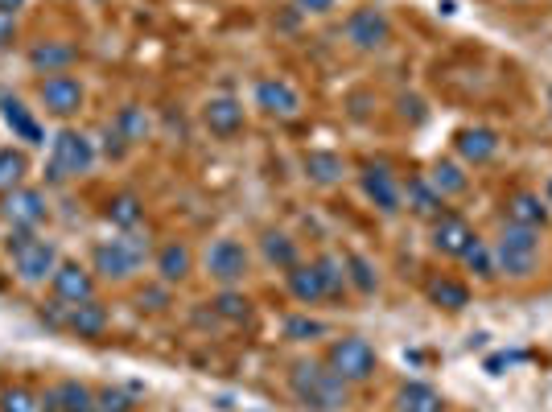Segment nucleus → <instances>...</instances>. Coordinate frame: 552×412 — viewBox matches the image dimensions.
I'll list each match as a JSON object with an SVG mask.
<instances>
[{"mask_svg": "<svg viewBox=\"0 0 552 412\" xmlns=\"http://www.w3.org/2000/svg\"><path fill=\"white\" fill-rule=\"evenodd\" d=\"M462 260H466V264L478 272L482 281H495V277H499V268H495V252H491L487 244H482V239H474V248H470Z\"/></svg>", "mask_w": 552, "mask_h": 412, "instance_id": "36", "label": "nucleus"}, {"mask_svg": "<svg viewBox=\"0 0 552 412\" xmlns=\"http://www.w3.org/2000/svg\"><path fill=\"white\" fill-rule=\"evenodd\" d=\"M190 264H194V256H190V248L186 244H165L161 252H157V272H161V281L165 285H178V281H186L190 277Z\"/></svg>", "mask_w": 552, "mask_h": 412, "instance_id": "23", "label": "nucleus"}, {"mask_svg": "<svg viewBox=\"0 0 552 412\" xmlns=\"http://www.w3.org/2000/svg\"><path fill=\"white\" fill-rule=\"evenodd\" d=\"M25 169H29L25 153H17V149H0V194H9V190L21 186Z\"/></svg>", "mask_w": 552, "mask_h": 412, "instance_id": "33", "label": "nucleus"}, {"mask_svg": "<svg viewBox=\"0 0 552 412\" xmlns=\"http://www.w3.org/2000/svg\"><path fill=\"white\" fill-rule=\"evenodd\" d=\"M248 297L244 293H235V289H223L219 297H215V314H223L227 322H244L248 318Z\"/></svg>", "mask_w": 552, "mask_h": 412, "instance_id": "37", "label": "nucleus"}, {"mask_svg": "<svg viewBox=\"0 0 552 412\" xmlns=\"http://www.w3.org/2000/svg\"><path fill=\"white\" fill-rule=\"evenodd\" d=\"M318 272H322V285H326V297H342V289H347V260H338V256H318L314 260Z\"/></svg>", "mask_w": 552, "mask_h": 412, "instance_id": "32", "label": "nucleus"}, {"mask_svg": "<svg viewBox=\"0 0 552 412\" xmlns=\"http://www.w3.org/2000/svg\"><path fill=\"white\" fill-rule=\"evenodd\" d=\"M0 219H5L13 231H33L46 219V194L42 190H29V186L9 190L5 206H0Z\"/></svg>", "mask_w": 552, "mask_h": 412, "instance_id": "9", "label": "nucleus"}, {"mask_svg": "<svg viewBox=\"0 0 552 412\" xmlns=\"http://www.w3.org/2000/svg\"><path fill=\"white\" fill-rule=\"evenodd\" d=\"M13 38H17V13L0 9V50L13 46Z\"/></svg>", "mask_w": 552, "mask_h": 412, "instance_id": "40", "label": "nucleus"}, {"mask_svg": "<svg viewBox=\"0 0 552 412\" xmlns=\"http://www.w3.org/2000/svg\"><path fill=\"white\" fill-rule=\"evenodd\" d=\"M536 256H540V231L507 223L499 244H495V268L507 272V277H532Z\"/></svg>", "mask_w": 552, "mask_h": 412, "instance_id": "4", "label": "nucleus"}, {"mask_svg": "<svg viewBox=\"0 0 552 412\" xmlns=\"http://www.w3.org/2000/svg\"><path fill=\"white\" fill-rule=\"evenodd\" d=\"M141 219H145V206H141V198H136V194H116L108 202V223L112 227L136 231V227H141Z\"/></svg>", "mask_w": 552, "mask_h": 412, "instance_id": "27", "label": "nucleus"}, {"mask_svg": "<svg viewBox=\"0 0 552 412\" xmlns=\"http://www.w3.org/2000/svg\"><path fill=\"white\" fill-rule=\"evenodd\" d=\"M347 281L359 289V293H375L379 277H375V268L367 256H347Z\"/></svg>", "mask_w": 552, "mask_h": 412, "instance_id": "35", "label": "nucleus"}, {"mask_svg": "<svg viewBox=\"0 0 552 412\" xmlns=\"http://www.w3.org/2000/svg\"><path fill=\"white\" fill-rule=\"evenodd\" d=\"M404 198H408V211L421 215V219H441L445 215V198L433 190L429 178H412L408 190H404Z\"/></svg>", "mask_w": 552, "mask_h": 412, "instance_id": "21", "label": "nucleus"}, {"mask_svg": "<svg viewBox=\"0 0 552 412\" xmlns=\"http://www.w3.org/2000/svg\"><path fill=\"white\" fill-rule=\"evenodd\" d=\"M347 174V161L338 153H305V178L318 182V186H334Z\"/></svg>", "mask_w": 552, "mask_h": 412, "instance_id": "25", "label": "nucleus"}, {"mask_svg": "<svg viewBox=\"0 0 552 412\" xmlns=\"http://www.w3.org/2000/svg\"><path fill=\"white\" fill-rule=\"evenodd\" d=\"M202 264H206V277L231 289L248 277V248L239 244V239H215V244L206 248Z\"/></svg>", "mask_w": 552, "mask_h": 412, "instance_id": "7", "label": "nucleus"}, {"mask_svg": "<svg viewBox=\"0 0 552 412\" xmlns=\"http://www.w3.org/2000/svg\"><path fill=\"white\" fill-rule=\"evenodd\" d=\"M297 9H301V13H330L334 0H297Z\"/></svg>", "mask_w": 552, "mask_h": 412, "instance_id": "42", "label": "nucleus"}, {"mask_svg": "<svg viewBox=\"0 0 552 412\" xmlns=\"http://www.w3.org/2000/svg\"><path fill=\"white\" fill-rule=\"evenodd\" d=\"M50 281H54V297H58L62 305H83V301H91V297H95V281H91V272H87V268H79V264H58Z\"/></svg>", "mask_w": 552, "mask_h": 412, "instance_id": "14", "label": "nucleus"}, {"mask_svg": "<svg viewBox=\"0 0 552 412\" xmlns=\"http://www.w3.org/2000/svg\"><path fill=\"white\" fill-rule=\"evenodd\" d=\"M128 149H132V145L124 141V136H120V128L112 124V128H108V141H103V153H108V157H124Z\"/></svg>", "mask_w": 552, "mask_h": 412, "instance_id": "41", "label": "nucleus"}, {"mask_svg": "<svg viewBox=\"0 0 552 412\" xmlns=\"http://www.w3.org/2000/svg\"><path fill=\"white\" fill-rule=\"evenodd\" d=\"M95 400H99V412H132V396L120 388H103L95 392Z\"/></svg>", "mask_w": 552, "mask_h": 412, "instance_id": "39", "label": "nucleus"}, {"mask_svg": "<svg viewBox=\"0 0 552 412\" xmlns=\"http://www.w3.org/2000/svg\"><path fill=\"white\" fill-rule=\"evenodd\" d=\"M0 408L5 412H46V404H42V396L33 392V388H9L5 396H0Z\"/></svg>", "mask_w": 552, "mask_h": 412, "instance_id": "34", "label": "nucleus"}, {"mask_svg": "<svg viewBox=\"0 0 552 412\" xmlns=\"http://www.w3.org/2000/svg\"><path fill=\"white\" fill-rule=\"evenodd\" d=\"M322 334H326V322H314V318H289L285 322V338H293V342H314Z\"/></svg>", "mask_w": 552, "mask_h": 412, "instance_id": "38", "label": "nucleus"}, {"mask_svg": "<svg viewBox=\"0 0 552 412\" xmlns=\"http://www.w3.org/2000/svg\"><path fill=\"white\" fill-rule=\"evenodd\" d=\"M474 239L478 235L470 231V223L458 219V215H450V211H445L441 219H433V248L441 256H466L474 248Z\"/></svg>", "mask_w": 552, "mask_h": 412, "instance_id": "13", "label": "nucleus"}, {"mask_svg": "<svg viewBox=\"0 0 552 412\" xmlns=\"http://www.w3.org/2000/svg\"><path fill=\"white\" fill-rule=\"evenodd\" d=\"M0 9H9V13H17V9H25V0H0Z\"/></svg>", "mask_w": 552, "mask_h": 412, "instance_id": "43", "label": "nucleus"}, {"mask_svg": "<svg viewBox=\"0 0 552 412\" xmlns=\"http://www.w3.org/2000/svg\"><path fill=\"white\" fill-rule=\"evenodd\" d=\"M289 388H293L297 404L309 408V412L347 408V380H338V375L330 371V363H314V359L297 363L293 375H289Z\"/></svg>", "mask_w": 552, "mask_h": 412, "instance_id": "1", "label": "nucleus"}, {"mask_svg": "<svg viewBox=\"0 0 552 412\" xmlns=\"http://www.w3.org/2000/svg\"><path fill=\"white\" fill-rule=\"evenodd\" d=\"M396 408L400 412H445V400L429 384H404L396 396Z\"/></svg>", "mask_w": 552, "mask_h": 412, "instance_id": "26", "label": "nucleus"}, {"mask_svg": "<svg viewBox=\"0 0 552 412\" xmlns=\"http://www.w3.org/2000/svg\"><path fill=\"white\" fill-rule=\"evenodd\" d=\"M548 202H552V178H548Z\"/></svg>", "mask_w": 552, "mask_h": 412, "instance_id": "44", "label": "nucleus"}, {"mask_svg": "<svg viewBox=\"0 0 552 412\" xmlns=\"http://www.w3.org/2000/svg\"><path fill=\"white\" fill-rule=\"evenodd\" d=\"M256 108L272 120H297L301 116V91L289 79H260L256 83Z\"/></svg>", "mask_w": 552, "mask_h": 412, "instance_id": "10", "label": "nucleus"}, {"mask_svg": "<svg viewBox=\"0 0 552 412\" xmlns=\"http://www.w3.org/2000/svg\"><path fill=\"white\" fill-rule=\"evenodd\" d=\"M42 404H46V412H99L95 392L79 380H62L58 388H50L42 396Z\"/></svg>", "mask_w": 552, "mask_h": 412, "instance_id": "16", "label": "nucleus"}, {"mask_svg": "<svg viewBox=\"0 0 552 412\" xmlns=\"http://www.w3.org/2000/svg\"><path fill=\"white\" fill-rule=\"evenodd\" d=\"M116 128H120V136H124L128 145H141L153 124H149V112H145V108L128 103V108H120V116H116Z\"/></svg>", "mask_w": 552, "mask_h": 412, "instance_id": "29", "label": "nucleus"}, {"mask_svg": "<svg viewBox=\"0 0 552 412\" xmlns=\"http://www.w3.org/2000/svg\"><path fill=\"white\" fill-rule=\"evenodd\" d=\"M330 371L338 375V380H347V384H363L375 375V351H371V342L351 334V338H338L334 347H330Z\"/></svg>", "mask_w": 552, "mask_h": 412, "instance_id": "6", "label": "nucleus"}, {"mask_svg": "<svg viewBox=\"0 0 552 412\" xmlns=\"http://www.w3.org/2000/svg\"><path fill=\"white\" fill-rule=\"evenodd\" d=\"M38 99L50 116H75L83 108V83L75 75H46L38 87Z\"/></svg>", "mask_w": 552, "mask_h": 412, "instance_id": "11", "label": "nucleus"}, {"mask_svg": "<svg viewBox=\"0 0 552 412\" xmlns=\"http://www.w3.org/2000/svg\"><path fill=\"white\" fill-rule=\"evenodd\" d=\"M75 58H79V50L71 42H38L29 50V66H33V71H42V75H62Z\"/></svg>", "mask_w": 552, "mask_h": 412, "instance_id": "18", "label": "nucleus"}, {"mask_svg": "<svg viewBox=\"0 0 552 412\" xmlns=\"http://www.w3.org/2000/svg\"><path fill=\"white\" fill-rule=\"evenodd\" d=\"M0 116H5V124L13 128L17 141H25V145H46V132H42V124L33 120V112L25 108L21 99H13V95L0 99Z\"/></svg>", "mask_w": 552, "mask_h": 412, "instance_id": "17", "label": "nucleus"}, {"mask_svg": "<svg viewBox=\"0 0 552 412\" xmlns=\"http://www.w3.org/2000/svg\"><path fill=\"white\" fill-rule=\"evenodd\" d=\"M429 182H433V190H437L441 198H450V194H462V190H466V174H462L458 161H437L433 174H429Z\"/></svg>", "mask_w": 552, "mask_h": 412, "instance_id": "31", "label": "nucleus"}, {"mask_svg": "<svg viewBox=\"0 0 552 412\" xmlns=\"http://www.w3.org/2000/svg\"><path fill=\"white\" fill-rule=\"evenodd\" d=\"M202 124L211 128V136H235L239 128H244V103L231 99V95H215L211 103L202 108Z\"/></svg>", "mask_w": 552, "mask_h": 412, "instance_id": "15", "label": "nucleus"}, {"mask_svg": "<svg viewBox=\"0 0 552 412\" xmlns=\"http://www.w3.org/2000/svg\"><path fill=\"white\" fill-rule=\"evenodd\" d=\"M145 256H149V239H141L136 231H124L116 239H103V244H95L91 264H95V272H99L103 281H128V277L141 272Z\"/></svg>", "mask_w": 552, "mask_h": 412, "instance_id": "2", "label": "nucleus"}, {"mask_svg": "<svg viewBox=\"0 0 552 412\" xmlns=\"http://www.w3.org/2000/svg\"><path fill=\"white\" fill-rule=\"evenodd\" d=\"M91 165H95V141H91L87 132L62 128L54 141H50V169H46L50 182L83 178V174H91Z\"/></svg>", "mask_w": 552, "mask_h": 412, "instance_id": "3", "label": "nucleus"}, {"mask_svg": "<svg viewBox=\"0 0 552 412\" xmlns=\"http://www.w3.org/2000/svg\"><path fill=\"white\" fill-rule=\"evenodd\" d=\"M507 223H520V227H544L548 223V202H540V194H515L507 202Z\"/></svg>", "mask_w": 552, "mask_h": 412, "instance_id": "24", "label": "nucleus"}, {"mask_svg": "<svg viewBox=\"0 0 552 412\" xmlns=\"http://www.w3.org/2000/svg\"><path fill=\"white\" fill-rule=\"evenodd\" d=\"M458 153H462V161L482 165V161H491L499 153V136L491 128H462L458 132Z\"/></svg>", "mask_w": 552, "mask_h": 412, "instance_id": "20", "label": "nucleus"}, {"mask_svg": "<svg viewBox=\"0 0 552 412\" xmlns=\"http://www.w3.org/2000/svg\"><path fill=\"white\" fill-rule=\"evenodd\" d=\"M429 297H433V305L450 309V314H458V309H466V305H470V289H466L462 281H445V277L429 285Z\"/></svg>", "mask_w": 552, "mask_h": 412, "instance_id": "30", "label": "nucleus"}, {"mask_svg": "<svg viewBox=\"0 0 552 412\" xmlns=\"http://www.w3.org/2000/svg\"><path fill=\"white\" fill-rule=\"evenodd\" d=\"M289 293H293L301 305L330 301V297H326V285H322V272H318V264H297V268L289 272Z\"/></svg>", "mask_w": 552, "mask_h": 412, "instance_id": "22", "label": "nucleus"}, {"mask_svg": "<svg viewBox=\"0 0 552 412\" xmlns=\"http://www.w3.org/2000/svg\"><path fill=\"white\" fill-rule=\"evenodd\" d=\"M342 33H347V42H351L355 50H384V46L392 42V21H388L384 9L367 5V9H355V13L347 17Z\"/></svg>", "mask_w": 552, "mask_h": 412, "instance_id": "8", "label": "nucleus"}, {"mask_svg": "<svg viewBox=\"0 0 552 412\" xmlns=\"http://www.w3.org/2000/svg\"><path fill=\"white\" fill-rule=\"evenodd\" d=\"M66 309H71V314H66L62 322L71 326L79 338H99L103 330H108V309H103L95 297L83 301V305H66Z\"/></svg>", "mask_w": 552, "mask_h": 412, "instance_id": "19", "label": "nucleus"}, {"mask_svg": "<svg viewBox=\"0 0 552 412\" xmlns=\"http://www.w3.org/2000/svg\"><path fill=\"white\" fill-rule=\"evenodd\" d=\"M9 252H13V268L25 285H42L46 277H54V268L62 264L54 244L38 239L33 231H13L9 235Z\"/></svg>", "mask_w": 552, "mask_h": 412, "instance_id": "5", "label": "nucleus"}, {"mask_svg": "<svg viewBox=\"0 0 552 412\" xmlns=\"http://www.w3.org/2000/svg\"><path fill=\"white\" fill-rule=\"evenodd\" d=\"M260 244H264V260H268V264L285 268V272L297 268V244H293V239H289L285 231H268V235L260 239Z\"/></svg>", "mask_w": 552, "mask_h": 412, "instance_id": "28", "label": "nucleus"}, {"mask_svg": "<svg viewBox=\"0 0 552 412\" xmlns=\"http://www.w3.org/2000/svg\"><path fill=\"white\" fill-rule=\"evenodd\" d=\"M363 194H367L384 215H396L400 206H404V190H400V182H396V174H392L388 165H367V169H363Z\"/></svg>", "mask_w": 552, "mask_h": 412, "instance_id": "12", "label": "nucleus"}]
</instances>
